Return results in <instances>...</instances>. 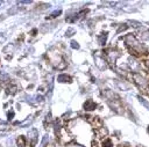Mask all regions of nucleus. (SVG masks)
<instances>
[{"instance_id":"obj_4","label":"nucleus","mask_w":149,"mask_h":147,"mask_svg":"<svg viewBox=\"0 0 149 147\" xmlns=\"http://www.w3.org/2000/svg\"><path fill=\"white\" fill-rule=\"evenodd\" d=\"M58 81H61V82H70L71 78L69 75H66V74H62V75L58 76Z\"/></svg>"},{"instance_id":"obj_8","label":"nucleus","mask_w":149,"mask_h":147,"mask_svg":"<svg viewBox=\"0 0 149 147\" xmlns=\"http://www.w3.org/2000/svg\"><path fill=\"white\" fill-rule=\"evenodd\" d=\"M68 147H83V146L77 145V144H70V145H68Z\"/></svg>"},{"instance_id":"obj_3","label":"nucleus","mask_w":149,"mask_h":147,"mask_svg":"<svg viewBox=\"0 0 149 147\" xmlns=\"http://www.w3.org/2000/svg\"><path fill=\"white\" fill-rule=\"evenodd\" d=\"M17 93V87L12 84V86H8L7 87V94H10V95H14Z\"/></svg>"},{"instance_id":"obj_9","label":"nucleus","mask_w":149,"mask_h":147,"mask_svg":"<svg viewBox=\"0 0 149 147\" xmlns=\"http://www.w3.org/2000/svg\"><path fill=\"white\" fill-rule=\"evenodd\" d=\"M72 46H73V47H77V49H78V45H77V43H76V42H72Z\"/></svg>"},{"instance_id":"obj_7","label":"nucleus","mask_w":149,"mask_h":147,"mask_svg":"<svg viewBox=\"0 0 149 147\" xmlns=\"http://www.w3.org/2000/svg\"><path fill=\"white\" fill-rule=\"evenodd\" d=\"M13 117H14V111H13V110H12V111H8V112H7V118H8V120L13 119Z\"/></svg>"},{"instance_id":"obj_6","label":"nucleus","mask_w":149,"mask_h":147,"mask_svg":"<svg viewBox=\"0 0 149 147\" xmlns=\"http://www.w3.org/2000/svg\"><path fill=\"white\" fill-rule=\"evenodd\" d=\"M9 128V125L3 123V122H0V130H8Z\"/></svg>"},{"instance_id":"obj_1","label":"nucleus","mask_w":149,"mask_h":147,"mask_svg":"<svg viewBox=\"0 0 149 147\" xmlns=\"http://www.w3.org/2000/svg\"><path fill=\"white\" fill-rule=\"evenodd\" d=\"M94 108H95V103L93 101H91V100H88V101H86L84 103V109L85 110H93Z\"/></svg>"},{"instance_id":"obj_5","label":"nucleus","mask_w":149,"mask_h":147,"mask_svg":"<svg viewBox=\"0 0 149 147\" xmlns=\"http://www.w3.org/2000/svg\"><path fill=\"white\" fill-rule=\"evenodd\" d=\"M102 147H112V142H111V140L106 139L105 141H102Z\"/></svg>"},{"instance_id":"obj_2","label":"nucleus","mask_w":149,"mask_h":147,"mask_svg":"<svg viewBox=\"0 0 149 147\" xmlns=\"http://www.w3.org/2000/svg\"><path fill=\"white\" fill-rule=\"evenodd\" d=\"M16 142H17V147H26V138L23 135H20Z\"/></svg>"}]
</instances>
